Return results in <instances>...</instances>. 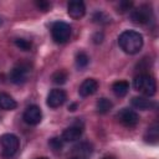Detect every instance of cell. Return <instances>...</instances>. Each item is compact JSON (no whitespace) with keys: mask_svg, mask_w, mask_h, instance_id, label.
Listing matches in <instances>:
<instances>
[{"mask_svg":"<svg viewBox=\"0 0 159 159\" xmlns=\"http://www.w3.org/2000/svg\"><path fill=\"white\" fill-rule=\"evenodd\" d=\"M119 47L129 55L138 53L143 47V36L138 31L134 30H125L118 37Z\"/></svg>","mask_w":159,"mask_h":159,"instance_id":"1","label":"cell"},{"mask_svg":"<svg viewBox=\"0 0 159 159\" xmlns=\"http://www.w3.org/2000/svg\"><path fill=\"white\" fill-rule=\"evenodd\" d=\"M133 87L140 93L152 97L157 92V82L153 76L148 73H140L133 80Z\"/></svg>","mask_w":159,"mask_h":159,"instance_id":"2","label":"cell"},{"mask_svg":"<svg viewBox=\"0 0 159 159\" xmlns=\"http://www.w3.org/2000/svg\"><path fill=\"white\" fill-rule=\"evenodd\" d=\"M0 144H1V154L4 158H11L12 155L16 154L19 147H20V140L19 138L12 134V133H6L0 137Z\"/></svg>","mask_w":159,"mask_h":159,"instance_id":"3","label":"cell"},{"mask_svg":"<svg viewBox=\"0 0 159 159\" xmlns=\"http://www.w3.org/2000/svg\"><path fill=\"white\" fill-rule=\"evenodd\" d=\"M51 35L55 42L65 43L70 40L71 36V26L63 21H56L51 27Z\"/></svg>","mask_w":159,"mask_h":159,"instance_id":"4","label":"cell"},{"mask_svg":"<svg viewBox=\"0 0 159 159\" xmlns=\"http://www.w3.org/2000/svg\"><path fill=\"white\" fill-rule=\"evenodd\" d=\"M30 72H31V70H30V66L27 63H19L11 70L10 81L15 84H22L27 81Z\"/></svg>","mask_w":159,"mask_h":159,"instance_id":"5","label":"cell"},{"mask_svg":"<svg viewBox=\"0 0 159 159\" xmlns=\"http://www.w3.org/2000/svg\"><path fill=\"white\" fill-rule=\"evenodd\" d=\"M130 17L135 24L144 25V24H148V22L152 21L153 10H152V7L149 5H140L139 7H137V9H134L132 11Z\"/></svg>","mask_w":159,"mask_h":159,"instance_id":"6","label":"cell"},{"mask_svg":"<svg viewBox=\"0 0 159 159\" xmlns=\"http://www.w3.org/2000/svg\"><path fill=\"white\" fill-rule=\"evenodd\" d=\"M117 119L119 123H122L127 128H133L138 124L139 122V116L135 111L129 109V108H123L117 113Z\"/></svg>","mask_w":159,"mask_h":159,"instance_id":"7","label":"cell"},{"mask_svg":"<svg viewBox=\"0 0 159 159\" xmlns=\"http://www.w3.org/2000/svg\"><path fill=\"white\" fill-rule=\"evenodd\" d=\"M22 118H24L25 123H27L30 125H36L42 119V112H41L40 107L32 104V106H29L25 109V112L22 114Z\"/></svg>","mask_w":159,"mask_h":159,"instance_id":"8","label":"cell"},{"mask_svg":"<svg viewBox=\"0 0 159 159\" xmlns=\"http://www.w3.org/2000/svg\"><path fill=\"white\" fill-rule=\"evenodd\" d=\"M67 96H66V92L63 89H58V88H55L52 89L48 96H47V106L50 108H57V107H61L65 101H66Z\"/></svg>","mask_w":159,"mask_h":159,"instance_id":"9","label":"cell"},{"mask_svg":"<svg viewBox=\"0 0 159 159\" xmlns=\"http://www.w3.org/2000/svg\"><path fill=\"white\" fill-rule=\"evenodd\" d=\"M67 14H68L72 19H76V20L83 17L84 14H86L84 2H83V1H80V0L70 1L68 5H67Z\"/></svg>","mask_w":159,"mask_h":159,"instance_id":"10","label":"cell"},{"mask_svg":"<svg viewBox=\"0 0 159 159\" xmlns=\"http://www.w3.org/2000/svg\"><path fill=\"white\" fill-rule=\"evenodd\" d=\"M97 89H98V82L94 78H87L80 86L78 93L81 97H88V96H92L93 93H96Z\"/></svg>","mask_w":159,"mask_h":159,"instance_id":"11","label":"cell"},{"mask_svg":"<svg viewBox=\"0 0 159 159\" xmlns=\"http://www.w3.org/2000/svg\"><path fill=\"white\" fill-rule=\"evenodd\" d=\"M82 132H83L82 127L75 124V125H71V127L66 128V129L63 130L61 138H62L63 142H75V140H78V139L81 138Z\"/></svg>","mask_w":159,"mask_h":159,"instance_id":"12","label":"cell"},{"mask_svg":"<svg viewBox=\"0 0 159 159\" xmlns=\"http://www.w3.org/2000/svg\"><path fill=\"white\" fill-rule=\"evenodd\" d=\"M132 106L137 109L147 111V109H152L154 107V102L149 98H145V97H133L132 98Z\"/></svg>","mask_w":159,"mask_h":159,"instance_id":"13","label":"cell"},{"mask_svg":"<svg viewBox=\"0 0 159 159\" xmlns=\"http://www.w3.org/2000/svg\"><path fill=\"white\" fill-rule=\"evenodd\" d=\"M17 106L16 101L7 93L5 92H0V109L4 111H12L15 109Z\"/></svg>","mask_w":159,"mask_h":159,"instance_id":"14","label":"cell"},{"mask_svg":"<svg viewBox=\"0 0 159 159\" xmlns=\"http://www.w3.org/2000/svg\"><path fill=\"white\" fill-rule=\"evenodd\" d=\"M112 91L117 97H124L129 91V83L127 81H117L112 84Z\"/></svg>","mask_w":159,"mask_h":159,"instance_id":"15","label":"cell"},{"mask_svg":"<svg viewBox=\"0 0 159 159\" xmlns=\"http://www.w3.org/2000/svg\"><path fill=\"white\" fill-rule=\"evenodd\" d=\"M144 139H145V142L152 143V144H155L158 142V139H159V128H158L157 123L148 128V130L144 135Z\"/></svg>","mask_w":159,"mask_h":159,"instance_id":"16","label":"cell"},{"mask_svg":"<svg viewBox=\"0 0 159 159\" xmlns=\"http://www.w3.org/2000/svg\"><path fill=\"white\" fill-rule=\"evenodd\" d=\"M113 107V103L108 99V98H99L96 103V108H97V112L101 113V114H104L107 112H109Z\"/></svg>","mask_w":159,"mask_h":159,"instance_id":"17","label":"cell"},{"mask_svg":"<svg viewBox=\"0 0 159 159\" xmlns=\"http://www.w3.org/2000/svg\"><path fill=\"white\" fill-rule=\"evenodd\" d=\"M67 80V72L65 70H60V71H56L53 75H52V82L56 83V84H63Z\"/></svg>","mask_w":159,"mask_h":159,"instance_id":"18","label":"cell"},{"mask_svg":"<svg viewBox=\"0 0 159 159\" xmlns=\"http://www.w3.org/2000/svg\"><path fill=\"white\" fill-rule=\"evenodd\" d=\"M88 62H89V58L84 52L77 53V56H76V66L78 68H84L88 65Z\"/></svg>","mask_w":159,"mask_h":159,"instance_id":"19","label":"cell"},{"mask_svg":"<svg viewBox=\"0 0 159 159\" xmlns=\"http://www.w3.org/2000/svg\"><path fill=\"white\" fill-rule=\"evenodd\" d=\"M15 45L22 50V51H29L31 50V42H29L27 40H24V39H16L15 40Z\"/></svg>","mask_w":159,"mask_h":159,"instance_id":"20","label":"cell"},{"mask_svg":"<svg viewBox=\"0 0 159 159\" xmlns=\"http://www.w3.org/2000/svg\"><path fill=\"white\" fill-rule=\"evenodd\" d=\"M48 144H50V147H51L53 150H61V149H62V145H63V140H62V138L55 137V138L50 139Z\"/></svg>","mask_w":159,"mask_h":159,"instance_id":"21","label":"cell"},{"mask_svg":"<svg viewBox=\"0 0 159 159\" xmlns=\"http://www.w3.org/2000/svg\"><path fill=\"white\" fill-rule=\"evenodd\" d=\"M133 2L132 1H120L118 5V12H125L132 7Z\"/></svg>","mask_w":159,"mask_h":159,"instance_id":"22","label":"cell"},{"mask_svg":"<svg viewBox=\"0 0 159 159\" xmlns=\"http://www.w3.org/2000/svg\"><path fill=\"white\" fill-rule=\"evenodd\" d=\"M76 149H77V152L80 153L78 155H81V157H83L82 155V153H84L86 155L87 154H89L91 153V145H88V144H81V145H78V147H76Z\"/></svg>","mask_w":159,"mask_h":159,"instance_id":"23","label":"cell"},{"mask_svg":"<svg viewBox=\"0 0 159 159\" xmlns=\"http://www.w3.org/2000/svg\"><path fill=\"white\" fill-rule=\"evenodd\" d=\"M36 6H37L40 10H42V11H47V10L50 9L51 4H50L48 1H36Z\"/></svg>","mask_w":159,"mask_h":159,"instance_id":"24","label":"cell"},{"mask_svg":"<svg viewBox=\"0 0 159 159\" xmlns=\"http://www.w3.org/2000/svg\"><path fill=\"white\" fill-rule=\"evenodd\" d=\"M103 17H104V19L107 17V16H106L103 12H96V15L93 16V20H94L96 22H99V24H107L108 21L103 20Z\"/></svg>","mask_w":159,"mask_h":159,"instance_id":"25","label":"cell"},{"mask_svg":"<svg viewBox=\"0 0 159 159\" xmlns=\"http://www.w3.org/2000/svg\"><path fill=\"white\" fill-rule=\"evenodd\" d=\"M71 159H86L84 157H81V155H76V157H72Z\"/></svg>","mask_w":159,"mask_h":159,"instance_id":"26","label":"cell"},{"mask_svg":"<svg viewBox=\"0 0 159 159\" xmlns=\"http://www.w3.org/2000/svg\"><path fill=\"white\" fill-rule=\"evenodd\" d=\"M37 159H47V158H45V157H42V158H37Z\"/></svg>","mask_w":159,"mask_h":159,"instance_id":"27","label":"cell"},{"mask_svg":"<svg viewBox=\"0 0 159 159\" xmlns=\"http://www.w3.org/2000/svg\"><path fill=\"white\" fill-rule=\"evenodd\" d=\"M103 159H111V158H103Z\"/></svg>","mask_w":159,"mask_h":159,"instance_id":"28","label":"cell"}]
</instances>
